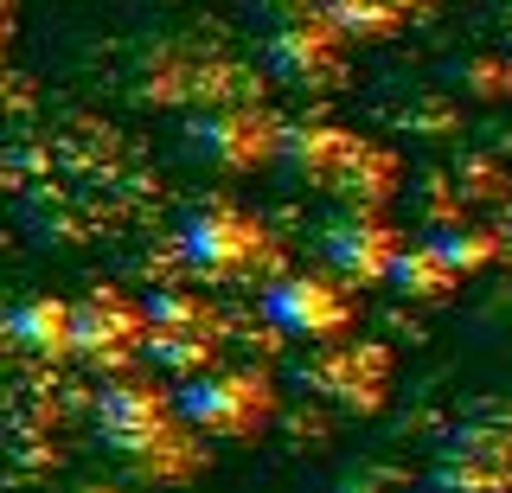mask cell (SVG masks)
<instances>
[{"instance_id":"cell-12","label":"cell","mask_w":512,"mask_h":493,"mask_svg":"<svg viewBox=\"0 0 512 493\" xmlns=\"http://www.w3.org/2000/svg\"><path fill=\"white\" fill-rule=\"evenodd\" d=\"M397 180H404V161H397V154L384 148V141H352V154H346L340 180H333L327 193L340 199L346 212H378V205L397 193Z\"/></svg>"},{"instance_id":"cell-19","label":"cell","mask_w":512,"mask_h":493,"mask_svg":"<svg viewBox=\"0 0 512 493\" xmlns=\"http://www.w3.org/2000/svg\"><path fill=\"white\" fill-rule=\"evenodd\" d=\"M84 493H109V487H84Z\"/></svg>"},{"instance_id":"cell-6","label":"cell","mask_w":512,"mask_h":493,"mask_svg":"<svg viewBox=\"0 0 512 493\" xmlns=\"http://www.w3.org/2000/svg\"><path fill=\"white\" fill-rule=\"evenodd\" d=\"M263 65H269L276 84L308 90V97H314V90H333L346 77V39L327 26V13H308V20H288V26L269 33Z\"/></svg>"},{"instance_id":"cell-9","label":"cell","mask_w":512,"mask_h":493,"mask_svg":"<svg viewBox=\"0 0 512 493\" xmlns=\"http://www.w3.org/2000/svg\"><path fill=\"white\" fill-rule=\"evenodd\" d=\"M141 353V301L90 295L71 308V359L84 365H128Z\"/></svg>"},{"instance_id":"cell-7","label":"cell","mask_w":512,"mask_h":493,"mask_svg":"<svg viewBox=\"0 0 512 493\" xmlns=\"http://www.w3.org/2000/svg\"><path fill=\"white\" fill-rule=\"evenodd\" d=\"M263 321L276 333H295V340H333L352 327V301L333 276L295 269V276H276L263 289Z\"/></svg>"},{"instance_id":"cell-2","label":"cell","mask_w":512,"mask_h":493,"mask_svg":"<svg viewBox=\"0 0 512 493\" xmlns=\"http://www.w3.org/2000/svg\"><path fill=\"white\" fill-rule=\"evenodd\" d=\"M173 417L199 436H256L276 417V385L256 365H205L173 391Z\"/></svg>"},{"instance_id":"cell-20","label":"cell","mask_w":512,"mask_h":493,"mask_svg":"<svg viewBox=\"0 0 512 493\" xmlns=\"http://www.w3.org/2000/svg\"><path fill=\"white\" fill-rule=\"evenodd\" d=\"M320 7H333V0H320Z\"/></svg>"},{"instance_id":"cell-16","label":"cell","mask_w":512,"mask_h":493,"mask_svg":"<svg viewBox=\"0 0 512 493\" xmlns=\"http://www.w3.org/2000/svg\"><path fill=\"white\" fill-rule=\"evenodd\" d=\"M141 353H148L160 372H205V365H218V340H205V333H141Z\"/></svg>"},{"instance_id":"cell-1","label":"cell","mask_w":512,"mask_h":493,"mask_svg":"<svg viewBox=\"0 0 512 493\" xmlns=\"http://www.w3.org/2000/svg\"><path fill=\"white\" fill-rule=\"evenodd\" d=\"M96 442L154 487H173L205 468V455L186 442V423L173 417V397L154 391L148 378H109L96 391Z\"/></svg>"},{"instance_id":"cell-14","label":"cell","mask_w":512,"mask_h":493,"mask_svg":"<svg viewBox=\"0 0 512 493\" xmlns=\"http://www.w3.org/2000/svg\"><path fill=\"white\" fill-rule=\"evenodd\" d=\"M141 333H205V340H218V308L186 289H154L141 301Z\"/></svg>"},{"instance_id":"cell-15","label":"cell","mask_w":512,"mask_h":493,"mask_svg":"<svg viewBox=\"0 0 512 493\" xmlns=\"http://www.w3.org/2000/svg\"><path fill=\"white\" fill-rule=\"evenodd\" d=\"M384 282H391L404 301H442L448 289H455V276L442 269V257L429 244H397L391 269H384Z\"/></svg>"},{"instance_id":"cell-4","label":"cell","mask_w":512,"mask_h":493,"mask_svg":"<svg viewBox=\"0 0 512 493\" xmlns=\"http://www.w3.org/2000/svg\"><path fill=\"white\" fill-rule=\"evenodd\" d=\"M276 129L282 122L263 103H212L186 122V161L218 173H256L276 161Z\"/></svg>"},{"instance_id":"cell-13","label":"cell","mask_w":512,"mask_h":493,"mask_svg":"<svg viewBox=\"0 0 512 493\" xmlns=\"http://www.w3.org/2000/svg\"><path fill=\"white\" fill-rule=\"evenodd\" d=\"M429 250L442 257V269L448 276H480V269H493L500 263V237H493V225H468V218H442L436 231L423 237Z\"/></svg>"},{"instance_id":"cell-18","label":"cell","mask_w":512,"mask_h":493,"mask_svg":"<svg viewBox=\"0 0 512 493\" xmlns=\"http://www.w3.org/2000/svg\"><path fill=\"white\" fill-rule=\"evenodd\" d=\"M506 90H512V65H506Z\"/></svg>"},{"instance_id":"cell-8","label":"cell","mask_w":512,"mask_h":493,"mask_svg":"<svg viewBox=\"0 0 512 493\" xmlns=\"http://www.w3.org/2000/svg\"><path fill=\"white\" fill-rule=\"evenodd\" d=\"M397 244H404V237L384 225L378 212H340V218L320 225V263H327L346 289H372V282H384Z\"/></svg>"},{"instance_id":"cell-17","label":"cell","mask_w":512,"mask_h":493,"mask_svg":"<svg viewBox=\"0 0 512 493\" xmlns=\"http://www.w3.org/2000/svg\"><path fill=\"white\" fill-rule=\"evenodd\" d=\"M493 237H500V257H512V205L500 212V225H493Z\"/></svg>"},{"instance_id":"cell-10","label":"cell","mask_w":512,"mask_h":493,"mask_svg":"<svg viewBox=\"0 0 512 493\" xmlns=\"http://www.w3.org/2000/svg\"><path fill=\"white\" fill-rule=\"evenodd\" d=\"M352 141H359V135L340 129V122H282V129H276V161L295 173L301 186H320V193H327V186L340 180Z\"/></svg>"},{"instance_id":"cell-5","label":"cell","mask_w":512,"mask_h":493,"mask_svg":"<svg viewBox=\"0 0 512 493\" xmlns=\"http://www.w3.org/2000/svg\"><path fill=\"white\" fill-rule=\"evenodd\" d=\"M295 385L314 391V397H327V404H340V410L372 417L384 397H391V353H384L378 340L327 346V353H314V359L295 365Z\"/></svg>"},{"instance_id":"cell-11","label":"cell","mask_w":512,"mask_h":493,"mask_svg":"<svg viewBox=\"0 0 512 493\" xmlns=\"http://www.w3.org/2000/svg\"><path fill=\"white\" fill-rule=\"evenodd\" d=\"M0 346L32 353V359H64L71 353V301H58V295L13 301V308L0 314Z\"/></svg>"},{"instance_id":"cell-3","label":"cell","mask_w":512,"mask_h":493,"mask_svg":"<svg viewBox=\"0 0 512 493\" xmlns=\"http://www.w3.org/2000/svg\"><path fill=\"white\" fill-rule=\"evenodd\" d=\"M180 257H186V269H199V276L231 282V276L269 269L276 263V244H269V231L256 225L250 212H237V205H192L180 218Z\"/></svg>"}]
</instances>
